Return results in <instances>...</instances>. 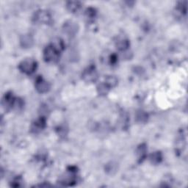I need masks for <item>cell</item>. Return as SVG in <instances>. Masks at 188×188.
<instances>
[{"instance_id":"cell-7","label":"cell","mask_w":188,"mask_h":188,"mask_svg":"<svg viewBox=\"0 0 188 188\" xmlns=\"http://www.w3.org/2000/svg\"><path fill=\"white\" fill-rule=\"evenodd\" d=\"M129 41L127 39L124 38H122L120 39V40H118V41L117 42V44H116V46H117V48L119 49L120 50L122 51H124L127 49L128 48V46H129Z\"/></svg>"},{"instance_id":"cell-6","label":"cell","mask_w":188,"mask_h":188,"mask_svg":"<svg viewBox=\"0 0 188 188\" xmlns=\"http://www.w3.org/2000/svg\"><path fill=\"white\" fill-rule=\"evenodd\" d=\"M45 127V121L44 118H41V119L37 120V121H35V123L33 124V129L35 132L37 131L42 130V129H44Z\"/></svg>"},{"instance_id":"cell-3","label":"cell","mask_w":188,"mask_h":188,"mask_svg":"<svg viewBox=\"0 0 188 188\" xmlns=\"http://www.w3.org/2000/svg\"><path fill=\"white\" fill-rule=\"evenodd\" d=\"M98 77L97 72L93 67H90L86 69L82 74V78L84 81L88 82H93L96 80Z\"/></svg>"},{"instance_id":"cell-5","label":"cell","mask_w":188,"mask_h":188,"mask_svg":"<svg viewBox=\"0 0 188 188\" xmlns=\"http://www.w3.org/2000/svg\"><path fill=\"white\" fill-rule=\"evenodd\" d=\"M36 19L38 22H42V23H48L50 19V17L49 14L45 11H40L36 15Z\"/></svg>"},{"instance_id":"cell-2","label":"cell","mask_w":188,"mask_h":188,"mask_svg":"<svg viewBox=\"0 0 188 188\" xmlns=\"http://www.w3.org/2000/svg\"><path fill=\"white\" fill-rule=\"evenodd\" d=\"M59 52L52 45L47 46L44 51V58L47 62H55L59 57Z\"/></svg>"},{"instance_id":"cell-11","label":"cell","mask_w":188,"mask_h":188,"mask_svg":"<svg viewBox=\"0 0 188 188\" xmlns=\"http://www.w3.org/2000/svg\"><path fill=\"white\" fill-rule=\"evenodd\" d=\"M162 157L159 152H155L151 156V160L154 163H158L161 161Z\"/></svg>"},{"instance_id":"cell-9","label":"cell","mask_w":188,"mask_h":188,"mask_svg":"<svg viewBox=\"0 0 188 188\" xmlns=\"http://www.w3.org/2000/svg\"><path fill=\"white\" fill-rule=\"evenodd\" d=\"M117 82H118L117 79L112 76H110L107 78L105 83L108 84L109 87L111 88V87H114V86H116V84H117Z\"/></svg>"},{"instance_id":"cell-4","label":"cell","mask_w":188,"mask_h":188,"mask_svg":"<svg viewBox=\"0 0 188 188\" xmlns=\"http://www.w3.org/2000/svg\"><path fill=\"white\" fill-rule=\"evenodd\" d=\"M35 87H36L37 91L40 92L41 93H46L49 91V85L48 82L41 77L37 79Z\"/></svg>"},{"instance_id":"cell-1","label":"cell","mask_w":188,"mask_h":188,"mask_svg":"<svg viewBox=\"0 0 188 188\" xmlns=\"http://www.w3.org/2000/svg\"><path fill=\"white\" fill-rule=\"evenodd\" d=\"M36 62L33 59H27L22 61L19 65V69L27 74H33L36 69Z\"/></svg>"},{"instance_id":"cell-10","label":"cell","mask_w":188,"mask_h":188,"mask_svg":"<svg viewBox=\"0 0 188 188\" xmlns=\"http://www.w3.org/2000/svg\"><path fill=\"white\" fill-rule=\"evenodd\" d=\"M68 7L71 11L72 12H76L80 8V5L79 2H69V5H68Z\"/></svg>"},{"instance_id":"cell-12","label":"cell","mask_w":188,"mask_h":188,"mask_svg":"<svg viewBox=\"0 0 188 188\" xmlns=\"http://www.w3.org/2000/svg\"><path fill=\"white\" fill-rule=\"evenodd\" d=\"M146 147H143V146H141L138 149V154L139 155V159H141L142 162L143 159H144V158L146 157Z\"/></svg>"},{"instance_id":"cell-8","label":"cell","mask_w":188,"mask_h":188,"mask_svg":"<svg viewBox=\"0 0 188 188\" xmlns=\"http://www.w3.org/2000/svg\"><path fill=\"white\" fill-rule=\"evenodd\" d=\"M109 90H110V87L106 83L101 84L98 87V91H99V93L102 94V95H105V94L108 93Z\"/></svg>"}]
</instances>
